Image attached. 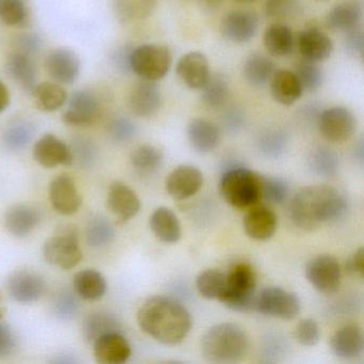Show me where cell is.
Returning <instances> with one entry per match:
<instances>
[{
  "mask_svg": "<svg viewBox=\"0 0 364 364\" xmlns=\"http://www.w3.org/2000/svg\"><path fill=\"white\" fill-rule=\"evenodd\" d=\"M227 285V274L218 269L200 272L196 280L198 293L208 300H220Z\"/></svg>",
  "mask_w": 364,
  "mask_h": 364,
  "instance_id": "cell-37",
  "label": "cell"
},
{
  "mask_svg": "<svg viewBox=\"0 0 364 364\" xmlns=\"http://www.w3.org/2000/svg\"><path fill=\"white\" fill-rule=\"evenodd\" d=\"M300 309L297 294L282 287H266L255 297V311L265 316L291 321L299 314Z\"/></svg>",
  "mask_w": 364,
  "mask_h": 364,
  "instance_id": "cell-8",
  "label": "cell"
},
{
  "mask_svg": "<svg viewBox=\"0 0 364 364\" xmlns=\"http://www.w3.org/2000/svg\"><path fill=\"white\" fill-rule=\"evenodd\" d=\"M156 5V0H114L119 18L124 22L148 18Z\"/></svg>",
  "mask_w": 364,
  "mask_h": 364,
  "instance_id": "cell-39",
  "label": "cell"
},
{
  "mask_svg": "<svg viewBox=\"0 0 364 364\" xmlns=\"http://www.w3.org/2000/svg\"><path fill=\"white\" fill-rule=\"evenodd\" d=\"M114 332L122 333V325L114 315L97 312L86 317L82 326V333L87 342L93 344L97 338Z\"/></svg>",
  "mask_w": 364,
  "mask_h": 364,
  "instance_id": "cell-33",
  "label": "cell"
},
{
  "mask_svg": "<svg viewBox=\"0 0 364 364\" xmlns=\"http://www.w3.org/2000/svg\"><path fill=\"white\" fill-rule=\"evenodd\" d=\"M201 90L202 102L204 105L213 109L220 108L221 106L225 105L229 97V82L225 76L221 74H215L213 76L210 75Z\"/></svg>",
  "mask_w": 364,
  "mask_h": 364,
  "instance_id": "cell-38",
  "label": "cell"
},
{
  "mask_svg": "<svg viewBox=\"0 0 364 364\" xmlns=\"http://www.w3.org/2000/svg\"><path fill=\"white\" fill-rule=\"evenodd\" d=\"M363 16V5L360 0H348L336 6L326 18L329 28L347 31L359 26Z\"/></svg>",
  "mask_w": 364,
  "mask_h": 364,
  "instance_id": "cell-30",
  "label": "cell"
},
{
  "mask_svg": "<svg viewBox=\"0 0 364 364\" xmlns=\"http://www.w3.org/2000/svg\"><path fill=\"white\" fill-rule=\"evenodd\" d=\"M137 323L144 333L161 344L178 345L191 331L193 318L176 298L153 296L138 310Z\"/></svg>",
  "mask_w": 364,
  "mask_h": 364,
  "instance_id": "cell-1",
  "label": "cell"
},
{
  "mask_svg": "<svg viewBox=\"0 0 364 364\" xmlns=\"http://www.w3.org/2000/svg\"><path fill=\"white\" fill-rule=\"evenodd\" d=\"M150 228L154 235L165 244H176L182 236L178 216L165 206L156 208L151 215Z\"/></svg>",
  "mask_w": 364,
  "mask_h": 364,
  "instance_id": "cell-27",
  "label": "cell"
},
{
  "mask_svg": "<svg viewBox=\"0 0 364 364\" xmlns=\"http://www.w3.org/2000/svg\"><path fill=\"white\" fill-rule=\"evenodd\" d=\"M78 301L75 296L71 291H59L54 300L55 313L63 319H71L75 316L77 313Z\"/></svg>",
  "mask_w": 364,
  "mask_h": 364,
  "instance_id": "cell-47",
  "label": "cell"
},
{
  "mask_svg": "<svg viewBox=\"0 0 364 364\" xmlns=\"http://www.w3.org/2000/svg\"><path fill=\"white\" fill-rule=\"evenodd\" d=\"M306 280L319 293L330 295L336 293L341 285L342 272L336 257L329 255H321L313 257L306 264Z\"/></svg>",
  "mask_w": 364,
  "mask_h": 364,
  "instance_id": "cell-9",
  "label": "cell"
},
{
  "mask_svg": "<svg viewBox=\"0 0 364 364\" xmlns=\"http://www.w3.org/2000/svg\"><path fill=\"white\" fill-rule=\"evenodd\" d=\"M330 348L340 359L351 360L360 357L364 349L361 328L355 325L341 328L330 338Z\"/></svg>",
  "mask_w": 364,
  "mask_h": 364,
  "instance_id": "cell-23",
  "label": "cell"
},
{
  "mask_svg": "<svg viewBox=\"0 0 364 364\" xmlns=\"http://www.w3.org/2000/svg\"><path fill=\"white\" fill-rule=\"evenodd\" d=\"M345 33H346V36H345L344 44L347 52L355 55V56H363L364 37L362 29L357 26L345 31Z\"/></svg>",
  "mask_w": 364,
  "mask_h": 364,
  "instance_id": "cell-53",
  "label": "cell"
},
{
  "mask_svg": "<svg viewBox=\"0 0 364 364\" xmlns=\"http://www.w3.org/2000/svg\"><path fill=\"white\" fill-rule=\"evenodd\" d=\"M50 201L56 212L61 215L75 214L82 200L75 182L68 174H61L52 181L48 189Z\"/></svg>",
  "mask_w": 364,
  "mask_h": 364,
  "instance_id": "cell-13",
  "label": "cell"
},
{
  "mask_svg": "<svg viewBox=\"0 0 364 364\" xmlns=\"http://www.w3.org/2000/svg\"><path fill=\"white\" fill-rule=\"evenodd\" d=\"M176 74L183 84L198 90L204 86L210 77V63L202 53L191 52L178 60Z\"/></svg>",
  "mask_w": 364,
  "mask_h": 364,
  "instance_id": "cell-22",
  "label": "cell"
},
{
  "mask_svg": "<svg viewBox=\"0 0 364 364\" xmlns=\"http://www.w3.org/2000/svg\"><path fill=\"white\" fill-rule=\"evenodd\" d=\"M44 259L50 265L63 269H71L82 259V248L77 231L73 225H63L43 247Z\"/></svg>",
  "mask_w": 364,
  "mask_h": 364,
  "instance_id": "cell-6",
  "label": "cell"
},
{
  "mask_svg": "<svg viewBox=\"0 0 364 364\" xmlns=\"http://www.w3.org/2000/svg\"><path fill=\"white\" fill-rule=\"evenodd\" d=\"M308 165L316 176L331 178L338 172L340 161L338 154L332 149L319 146L313 149L309 154Z\"/></svg>",
  "mask_w": 364,
  "mask_h": 364,
  "instance_id": "cell-36",
  "label": "cell"
},
{
  "mask_svg": "<svg viewBox=\"0 0 364 364\" xmlns=\"http://www.w3.org/2000/svg\"><path fill=\"white\" fill-rule=\"evenodd\" d=\"M163 103L161 89L156 82L144 80L134 87L129 97V107L135 116H153Z\"/></svg>",
  "mask_w": 364,
  "mask_h": 364,
  "instance_id": "cell-20",
  "label": "cell"
},
{
  "mask_svg": "<svg viewBox=\"0 0 364 364\" xmlns=\"http://www.w3.org/2000/svg\"><path fill=\"white\" fill-rule=\"evenodd\" d=\"M203 1L208 5H216V4L220 3L221 0H203Z\"/></svg>",
  "mask_w": 364,
  "mask_h": 364,
  "instance_id": "cell-59",
  "label": "cell"
},
{
  "mask_svg": "<svg viewBox=\"0 0 364 364\" xmlns=\"http://www.w3.org/2000/svg\"><path fill=\"white\" fill-rule=\"evenodd\" d=\"M36 105L43 112H55L65 105L68 93L60 85L54 82H42L33 89Z\"/></svg>",
  "mask_w": 364,
  "mask_h": 364,
  "instance_id": "cell-34",
  "label": "cell"
},
{
  "mask_svg": "<svg viewBox=\"0 0 364 364\" xmlns=\"http://www.w3.org/2000/svg\"><path fill=\"white\" fill-rule=\"evenodd\" d=\"M7 291L12 299L21 304L37 301L46 291L41 276L29 270L12 272L7 279Z\"/></svg>",
  "mask_w": 364,
  "mask_h": 364,
  "instance_id": "cell-14",
  "label": "cell"
},
{
  "mask_svg": "<svg viewBox=\"0 0 364 364\" xmlns=\"http://www.w3.org/2000/svg\"><path fill=\"white\" fill-rule=\"evenodd\" d=\"M114 237V228L105 217H93L86 227V240L89 246L103 247L112 242Z\"/></svg>",
  "mask_w": 364,
  "mask_h": 364,
  "instance_id": "cell-41",
  "label": "cell"
},
{
  "mask_svg": "<svg viewBox=\"0 0 364 364\" xmlns=\"http://www.w3.org/2000/svg\"><path fill=\"white\" fill-rule=\"evenodd\" d=\"M107 208L119 223H127L138 214L141 203L131 187L122 182H114L108 191Z\"/></svg>",
  "mask_w": 364,
  "mask_h": 364,
  "instance_id": "cell-18",
  "label": "cell"
},
{
  "mask_svg": "<svg viewBox=\"0 0 364 364\" xmlns=\"http://www.w3.org/2000/svg\"><path fill=\"white\" fill-rule=\"evenodd\" d=\"M355 155L360 163H363V141L360 140L359 144L355 146Z\"/></svg>",
  "mask_w": 364,
  "mask_h": 364,
  "instance_id": "cell-57",
  "label": "cell"
},
{
  "mask_svg": "<svg viewBox=\"0 0 364 364\" xmlns=\"http://www.w3.org/2000/svg\"><path fill=\"white\" fill-rule=\"evenodd\" d=\"M296 340L300 345L312 347L316 345L321 336L319 327L316 321L312 318L302 319L295 330Z\"/></svg>",
  "mask_w": 364,
  "mask_h": 364,
  "instance_id": "cell-48",
  "label": "cell"
},
{
  "mask_svg": "<svg viewBox=\"0 0 364 364\" xmlns=\"http://www.w3.org/2000/svg\"><path fill=\"white\" fill-rule=\"evenodd\" d=\"M74 289L80 298L89 301L101 299L107 291L103 274L95 269H85L74 276Z\"/></svg>",
  "mask_w": 364,
  "mask_h": 364,
  "instance_id": "cell-32",
  "label": "cell"
},
{
  "mask_svg": "<svg viewBox=\"0 0 364 364\" xmlns=\"http://www.w3.org/2000/svg\"><path fill=\"white\" fill-rule=\"evenodd\" d=\"M33 159L44 168L70 166L73 163L71 148L56 136H43L33 146Z\"/></svg>",
  "mask_w": 364,
  "mask_h": 364,
  "instance_id": "cell-17",
  "label": "cell"
},
{
  "mask_svg": "<svg viewBox=\"0 0 364 364\" xmlns=\"http://www.w3.org/2000/svg\"><path fill=\"white\" fill-rule=\"evenodd\" d=\"M246 332L234 323L213 326L202 336L201 353L204 359L214 363H235L248 353Z\"/></svg>",
  "mask_w": 364,
  "mask_h": 364,
  "instance_id": "cell-3",
  "label": "cell"
},
{
  "mask_svg": "<svg viewBox=\"0 0 364 364\" xmlns=\"http://www.w3.org/2000/svg\"><path fill=\"white\" fill-rule=\"evenodd\" d=\"M35 127L28 122H16L10 125L4 134V144L8 150L20 151L33 139Z\"/></svg>",
  "mask_w": 364,
  "mask_h": 364,
  "instance_id": "cell-42",
  "label": "cell"
},
{
  "mask_svg": "<svg viewBox=\"0 0 364 364\" xmlns=\"http://www.w3.org/2000/svg\"><path fill=\"white\" fill-rule=\"evenodd\" d=\"M0 20L8 26H21L27 20L25 0H0Z\"/></svg>",
  "mask_w": 364,
  "mask_h": 364,
  "instance_id": "cell-46",
  "label": "cell"
},
{
  "mask_svg": "<svg viewBox=\"0 0 364 364\" xmlns=\"http://www.w3.org/2000/svg\"><path fill=\"white\" fill-rule=\"evenodd\" d=\"M242 225L249 238L264 242L270 240L276 233L278 219L267 206L255 205L247 213Z\"/></svg>",
  "mask_w": 364,
  "mask_h": 364,
  "instance_id": "cell-21",
  "label": "cell"
},
{
  "mask_svg": "<svg viewBox=\"0 0 364 364\" xmlns=\"http://www.w3.org/2000/svg\"><path fill=\"white\" fill-rule=\"evenodd\" d=\"M16 346V336L7 323L0 321V358L7 357Z\"/></svg>",
  "mask_w": 364,
  "mask_h": 364,
  "instance_id": "cell-54",
  "label": "cell"
},
{
  "mask_svg": "<svg viewBox=\"0 0 364 364\" xmlns=\"http://www.w3.org/2000/svg\"><path fill=\"white\" fill-rule=\"evenodd\" d=\"M112 139L118 142H127L133 139L137 134L135 123L124 117L114 119L108 127Z\"/></svg>",
  "mask_w": 364,
  "mask_h": 364,
  "instance_id": "cell-49",
  "label": "cell"
},
{
  "mask_svg": "<svg viewBox=\"0 0 364 364\" xmlns=\"http://www.w3.org/2000/svg\"><path fill=\"white\" fill-rule=\"evenodd\" d=\"M10 104V93L7 87L0 82V112H3Z\"/></svg>",
  "mask_w": 364,
  "mask_h": 364,
  "instance_id": "cell-56",
  "label": "cell"
},
{
  "mask_svg": "<svg viewBox=\"0 0 364 364\" xmlns=\"http://www.w3.org/2000/svg\"><path fill=\"white\" fill-rule=\"evenodd\" d=\"M245 123H246V117H245L244 112L240 107L232 106V107L228 108L223 114V129L228 133H238L245 127Z\"/></svg>",
  "mask_w": 364,
  "mask_h": 364,
  "instance_id": "cell-51",
  "label": "cell"
},
{
  "mask_svg": "<svg viewBox=\"0 0 364 364\" xmlns=\"http://www.w3.org/2000/svg\"><path fill=\"white\" fill-rule=\"evenodd\" d=\"M203 185V174L193 166L176 167L166 180V191L174 200L182 201L195 196Z\"/></svg>",
  "mask_w": 364,
  "mask_h": 364,
  "instance_id": "cell-12",
  "label": "cell"
},
{
  "mask_svg": "<svg viewBox=\"0 0 364 364\" xmlns=\"http://www.w3.org/2000/svg\"><path fill=\"white\" fill-rule=\"evenodd\" d=\"M264 46L272 56H289L293 53L295 46L293 31L287 25H270L264 33Z\"/></svg>",
  "mask_w": 364,
  "mask_h": 364,
  "instance_id": "cell-31",
  "label": "cell"
},
{
  "mask_svg": "<svg viewBox=\"0 0 364 364\" xmlns=\"http://www.w3.org/2000/svg\"><path fill=\"white\" fill-rule=\"evenodd\" d=\"M316 123L323 138L334 144H342L348 140L357 127L353 112L345 107L321 110Z\"/></svg>",
  "mask_w": 364,
  "mask_h": 364,
  "instance_id": "cell-10",
  "label": "cell"
},
{
  "mask_svg": "<svg viewBox=\"0 0 364 364\" xmlns=\"http://www.w3.org/2000/svg\"><path fill=\"white\" fill-rule=\"evenodd\" d=\"M255 287L257 277L253 268L249 264H237L227 274L225 293L219 301L235 312H251L255 311Z\"/></svg>",
  "mask_w": 364,
  "mask_h": 364,
  "instance_id": "cell-5",
  "label": "cell"
},
{
  "mask_svg": "<svg viewBox=\"0 0 364 364\" xmlns=\"http://www.w3.org/2000/svg\"><path fill=\"white\" fill-rule=\"evenodd\" d=\"M6 313L5 300H4L3 295L0 293V321L3 319L4 315Z\"/></svg>",
  "mask_w": 364,
  "mask_h": 364,
  "instance_id": "cell-58",
  "label": "cell"
},
{
  "mask_svg": "<svg viewBox=\"0 0 364 364\" xmlns=\"http://www.w3.org/2000/svg\"><path fill=\"white\" fill-rule=\"evenodd\" d=\"M348 201L344 193L327 185H311L300 189L289 204L294 225L312 232L323 223H336L346 215Z\"/></svg>",
  "mask_w": 364,
  "mask_h": 364,
  "instance_id": "cell-2",
  "label": "cell"
},
{
  "mask_svg": "<svg viewBox=\"0 0 364 364\" xmlns=\"http://www.w3.org/2000/svg\"><path fill=\"white\" fill-rule=\"evenodd\" d=\"M297 44L302 57L313 63L326 60L333 50L332 40L317 28L306 29L299 33Z\"/></svg>",
  "mask_w": 364,
  "mask_h": 364,
  "instance_id": "cell-24",
  "label": "cell"
},
{
  "mask_svg": "<svg viewBox=\"0 0 364 364\" xmlns=\"http://www.w3.org/2000/svg\"><path fill=\"white\" fill-rule=\"evenodd\" d=\"M101 114V104L97 97L88 90H78L70 97L63 121L68 125L87 127L95 123Z\"/></svg>",
  "mask_w": 364,
  "mask_h": 364,
  "instance_id": "cell-11",
  "label": "cell"
},
{
  "mask_svg": "<svg viewBox=\"0 0 364 364\" xmlns=\"http://www.w3.org/2000/svg\"><path fill=\"white\" fill-rule=\"evenodd\" d=\"M187 137L193 150L198 153L212 152L218 146L220 132L215 123L205 119H193L187 127Z\"/></svg>",
  "mask_w": 364,
  "mask_h": 364,
  "instance_id": "cell-26",
  "label": "cell"
},
{
  "mask_svg": "<svg viewBox=\"0 0 364 364\" xmlns=\"http://www.w3.org/2000/svg\"><path fill=\"white\" fill-rule=\"evenodd\" d=\"M72 155L74 157H77L78 161L82 165L89 166L95 159L97 150L95 146L89 141L88 139H82L78 138L74 141L73 150H72Z\"/></svg>",
  "mask_w": 364,
  "mask_h": 364,
  "instance_id": "cell-52",
  "label": "cell"
},
{
  "mask_svg": "<svg viewBox=\"0 0 364 364\" xmlns=\"http://www.w3.org/2000/svg\"><path fill=\"white\" fill-rule=\"evenodd\" d=\"M289 187L284 180L276 176H262V199L272 204H282L289 197Z\"/></svg>",
  "mask_w": 364,
  "mask_h": 364,
  "instance_id": "cell-45",
  "label": "cell"
},
{
  "mask_svg": "<svg viewBox=\"0 0 364 364\" xmlns=\"http://www.w3.org/2000/svg\"><path fill=\"white\" fill-rule=\"evenodd\" d=\"M262 176L242 166L229 168L220 180V193L225 201L238 210L251 208L262 199Z\"/></svg>",
  "mask_w": 364,
  "mask_h": 364,
  "instance_id": "cell-4",
  "label": "cell"
},
{
  "mask_svg": "<svg viewBox=\"0 0 364 364\" xmlns=\"http://www.w3.org/2000/svg\"><path fill=\"white\" fill-rule=\"evenodd\" d=\"M289 135L281 129H269L264 132L257 140V146L262 154L269 159H278L289 148Z\"/></svg>",
  "mask_w": 364,
  "mask_h": 364,
  "instance_id": "cell-40",
  "label": "cell"
},
{
  "mask_svg": "<svg viewBox=\"0 0 364 364\" xmlns=\"http://www.w3.org/2000/svg\"><path fill=\"white\" fill-rule=\"evenodd\" d=\"M235 1H237V3L240 4H250L253 3V1H255V0H235Z\"/></svg>",
  "mask_w": 364,
  "mask_h": 364,
  "instance_id": "cell-60",
  "label": "cell"
},
{
  "mask_svg": "<svg viewBox=\"0 0 364 364\" xmlns=\"http://www.w3.org/2000/svg\"><path fill=\"white\" fill-rule=\"evenodd\" d=\"M95 360L101 364H122L129 359L132 348L121 332L105 334L93 343Z\"/></svg>",
  "mask_w": 364,
  "mask_h": 364,
  "instance_id": "cell-19",
  "label": "cell"
},
{
  "mask_svg": "<svg viewBox=\"0 0 364 364\" xmlns=\"http://www.w3.org/2000/svg\"><path fill=\"white\" fill-rule=\"evenodd\" d=\"M270 80V90L277 103L291 106L301 97L304 90L294 72L281 70Z\"/></svg>",
  "mask_w": 364,
  "mask_h": 364,
  "instance_id": "cell-28",
  "label": "cell"
},
{
  "mask_svg": "<svg viewBox=\"0 0 364 364\" xmlns=\"http://www.w3.org/2000/svg\"><path fill=\"white\" fill-rule=\"evenodd\" d=\"M296 77L299 80L302 90L306 92H314L323 84V72L316 63L306 60L298 63L296 67Z\"/></svg>",
  "mask_w": 364,
  "mask_h": 364,
  "instance_id": "cell-43",
  "label": "cell"
},
{
  "mask_svg": "<svg viewBox=\"0 0 364 364\" xmlns=\"http://www.w3.org/2000/svg\"><path fill=\"white\" fill-rule=\"evenodd\" d=\"M41 218V213L35 206L16 204L6 213L5 225L12 235L24 237L39 225Z\"/></svg>",
  "mask_w": 364,
  "mask_h": 364,
  "instance_id": "cell-25",
  "label": "cell"
},
{
  "mask_svg": "<svg viewBox=\"0 0 364 364\" xmlns=\"http://www.w3.org/2000/svg\"><path fill=\"white\" fill-rule=\"evenodd\" d=\"M46 68L48 75L55 82L71 85L80 76V61L73 50L69 48H57L46 57Z\"/></svg>",
  "mask_w": 364,
  "mask_h": 364,
  "instance_id": "cell-16",
  "label": "cell"
},
{
  "mask_svg": "<svg viewBox=\"0 0 364 364\" xmlns=\"http://www.w3.org/2000/svg\"><path fill=\"white\" fill-rule=\"evenodd\" d=\"M163 161V152L156 146H141L131 155V163L139 171L150 172L159 168Z\"/></svg>",
  "mask_w": 364,
  "mask_h": 364,
  "instance_id": "cell-44",
  "label": "cell"
},
{
  "mask_svg": "<svg viewBox=\"0 0 364 364\" xmlns=\"http://www.w3.org/2000/svg\"><path fill=\"white\" fill-rule=\"evenodd\" d=\"M345 269L348 274L363 278L364 274V249L359 248L349 257L345 264Z\"/></svg>",
  "mask_w": 364,
  "mask_h": 364,
  "instance_id": "cell-55",
  "label": "cell"
},
{
  "mask_svg": "<svg viewBox=\"0 0 364 364\" xmlns=\"http://www.w3.org/2000/svg\"><path fill=\"white\" fill-rule=\"evenodd\" d=\"M259 16L252 11L237 10L230 12L221 23L223 35L234 43H247L257 35Z\"/></svg>",
  "mask_w": 364,
  "mask_h": 364,
  "instance_id": "cell-15",
  "label": "cell"
},
{
  "mask_svg": "<svg viewBox=\"0 0 364 364\" xmlns=\"http://www.w3.org/2000/svg\"><path fill=\"white\" fill-rule=\"evenodd\" d=\"M14 44L16 52L33 57L41 50L42 40L35 33H24V35L18 36L14 39Z\"/></svg>",
  "mask_w": 364,
  "mask_h": 364,
  "instance_id": "cell-50",
  "label": "cell"
},
{
  "mask_svg": "<svg viewBox=\"0 0 364 364\" xmlns=\"http://www.w3.org/2000/svg\"><path fill=\"white\" fill-rule=\"evenodd\" d=\"M172 65L169 48L159 44H144L132 50L129 65L144 80L157 82L167 75Z\"/></svg>",
  "mask_w": 364,
  "mask_h": 364,
  "instance_id": "cell-7",
  "label": "cell"
},
{
  "mask_svg": "<svg viewBox=\"0 0 364 364\" xmlns=\"http://www.w3.org/2000/svg\"><path fill=\"white\" fill-rule=\"evenodd\" d=\"M244 74L251 86H264L274 74V63L264 55H250L245 61Z\"/></svg>",
  "mask_w": 364,
  "mask_h": 364,
  "instance_id": "cell-35",
  "label": "cell"
},
{
  "mask_svg": "<svg viewBox=\"0 0 364 364\" xmlns=\"http://www.w3.org/2000/svg\"><path fill=\"white\" fill-rule=\"evenodd\" d=\"M8 74L27 92H33L37 86V67L33 57L14 52L6 63Z\"/></svg>",
  "mask_w": 364,
  "mask_h": 364,
  "instance_id": "cell-29",
  "label": "cell"
}]
</instances>
